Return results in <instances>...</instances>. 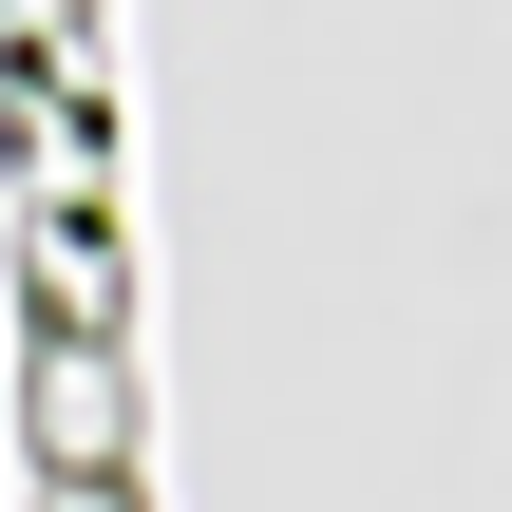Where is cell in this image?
<instances>
[{"mask_svg": "<svg viewBox=\"0 0 512 512\" xmlns=\"http://www.w3.org/2000/svg\"><path fill=\"white\" fill-rule=\"evenodd\" d=\"M38 456H57V475H114V456H133V380H114V342H57V323H38Z\"/></svg>", "mask_w": 512, "mask_h": 512, "instance_id": "obj_1", "label": "cell"}]
</instances>
